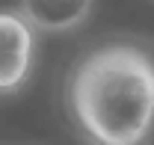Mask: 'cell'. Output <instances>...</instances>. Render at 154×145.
Wrapping results in <instances>:
<instances>
[{"instance_id": "1", "label": "cell", "mask_w": 154, "mask_h": 145, "mask_svg": "<svg viewBox=\"0 0 154 145\" xmlns=\"http://www.w3.org/2000/svg\"><path fill=\"white\" fill-rule=\"evenodd\" d=\"M65 104L92 145H148L154 136V56L131 42H110L77 59Z\"/></svg>"}, {"instance_id": "2", "label": "cell", "mask_w": 154, "mask_h": 145, "mask_svg": "<svg viewBox=\"0 0 154 145\" xmlns=\"http://www.w3.org/2000/svg\"><path fill=\"white\" fill-rule=\"evenodd\" d=\"M36 27L21 12H0V95H15L33 74Z\"/></svg>"}, {"instance_id": "3", "label": "cell", "mask_w": 154, "mask_h": 145, "mask_svg": "<svg viewBox=\"0 0 154 145\" xmlns=\"http://www.w3.org/2000/svg\"><path fill=\"white\" fill-rule=\"evenodd\" d=\"M95 0H21V15L36 30L68 33L89 18Z\"/></svg>"}, {"instance_id": "4", "label": "cell", "mask_w": 154, "mask_h": 145, "mask_svg": "<svg viewBox=\"0 0 154 145\" xmlns=\"http://www.w3.org/2000/svg\"><path fill=\"white\" fill-rule=\"evenodd\" d=\"M148 145H154V136H151V139H148Z\"/></svg>"}]
</instances>
